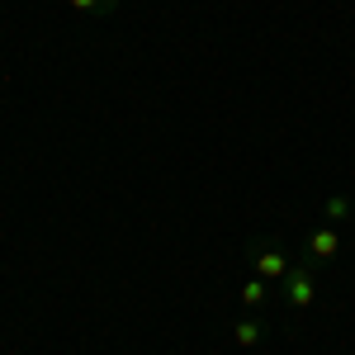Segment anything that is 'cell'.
Wrapping results in <instances>:
<instances>
[{
  "label": "cell",
  "mask_w": 355,
  "mask_h": 355,
  "mask_svg": "<svg viewBox=\"0 0 355 355\" xmlns=\"http://www.w3.org/2000/svg\"><path fill=\"white\" fill-rule=\"evenodd\" d=\"M67 10L71 15H90V19H105L119 10V0H67Z\"/></svg>",
  "instance_id": "cell-4"
},
{
  "label": "cell",
  "mask_w": 355,
  "mask_h": 355,
  "mask_svg": "<svg viewBox=\"0 0 355 355\" xmlns=\"http://www.w3.org/2000/svg\"><path fill=\"white\" fill-rule=\"evenodd\" d=\"M242 303L246 308H261V303H266V279H261V275H251L242 284Z\"/></svg>",
  "instance_id": "cell-6"
},
{
  "label": "cell",
  "mask_w": 355,
  "mask_h": 355,
  "mask_svg": "<svg viewBox=\"0 0 355 355\" xmlns=\"http://www.w3.org/2000/svg\"><path fill=\"white\" fill-rule=\"evenodd\" d=\"M246 261H251V270L261 275L266 284H279V279L289 275V251H284V246H275V242L251 246V256H246Z\"/></svg>",
  "instance_id": "cell-2"
},
{
  "label": "cell",
  "mask_w": 355,
  "mask_h": 355,
  "mask_svg": "<svg viewBox=\"0 0 355 355\" xmlns=\"http://www.w3.org/2000/svg\"><path fill=\"white\" fill-rule=\"evenodd\" d=\"M336 256H341V232H336V227L308 232V261H313V266H331Z\"/></svg>",
  "instance_id": "cell-3"
},
{
  "label": "cell",
  "mask_w": 355,
  "mask_h": 355,
  "mask_svg": "<svg viewBox=\"0 0 355 355\" xmlns=\"http://www.w3.org/2000/svg\"><path fill=\"white\" fill-rule=\"evenodd\" d=\"M261 336H266V327H261V322H256V318H242V322H237V327H232V341H237V346H242V351H251V346H256V341H261Z\"/></svg>",
  "instance_id": "cell-5"
},
{
  "label": "cell",
  "mask_w": 355,
  "mask_h": 355,
  "mask_svg": "<svg viewBox=\"0 0 355 355\" xmlns=\"http://www.w3.org/2000/svg\"><path fill=\"white\" fill-rule=\"evenodd\" d=\"M322 214H327V218H351V199H346V194H331Z\"/></svg>",
  "instance_id": "cell-7"
},
{
  "label": "cell",
  "mask_w": 355,
  "mask_h": 355,
  "mask_svg": "<svg viewBox=\"0 0 355 355\" xmlns=\"http://www.w3.org/2000/svg\"><path fill=\"white\" fill-rule=\"evenodd\" d=\"M279 299L289 303V308H308V303L318 299V279H313V261H303V266H289V275L279 279Z\"/></svg>",
  "instance_id": "cell-1"
}]
</instances>
